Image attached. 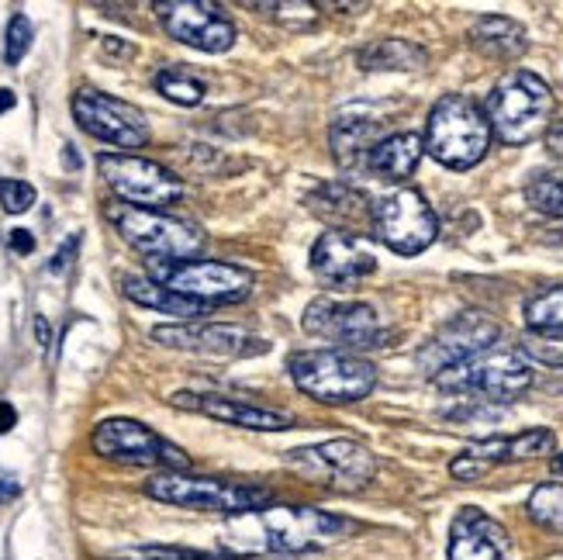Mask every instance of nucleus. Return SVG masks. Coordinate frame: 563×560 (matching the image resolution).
Returning <instances> with one entry per match:
<instances>
[{
	"mask_svg": "<svg viewBox=\"0 0 563 560\" xmlns=\"http://www.w3.org/2000/svg\"><path fill=\"white\" fill-rule=\"evenodd\" d=\"M526 201L553 218H563V169H553V174H536L526 184Z\"/></svg>",
	"mask_w": 563,
	"mask_h": 560,
	"instance_id": "7c9ffc66",
	"label": "nucleus"
},
{
	"mask_svg": "<svg viewBox=\"0 0 563 560\" xmlns=\"http://www.w3.org/2000/svg\"><path fill=\"white\" fill-rule=\"evenodd\" d=\"M18 495H21V484H18V477H11V474H0V505L14 502Z\"/></svg>",
	"mask_w": 563,
	"mask_h": 560,
	"instance_id": "4c0bfd02",
	"label": "nucleus"
},
{
	"mask_svg": "<svg viewBox=\"0 0 563 560\" xmlns=\"http://www.w3.org/2000/svg\"><path fill=\"white\" fill-rule=\"evenodd\" d=\"M18 426V411L11 402H0V432H11Z\"/></svg>",
	"mask_w": 563,
	"mask_h": 560,
	"instance_id": "ea45409f",
	"label": "nucleus"
},
{
	"mask_svg": "<svg viewBox=\"0 0 563 560\" xmlns=\"http://www.w3.org/2000/svg\"><path fill=\"white\" fill-rule=\"evenodd\" d=\"M287 464L294 474L329 492H360L377 474V457L356 440H329L322 447L290 450Z\"/></svg>",
	"mask_w": 563,
	"mask_h": 560,
	"instance_id": "9b49d317",
	"label": "nucleus"
},
{
	"mask_svg": "<svg viewBox=\"0 0 563 560\" xmlns=\"http://www.w3.org/2000/svg\"><path fill=\"white\" fill-rule=\"evenodd\" d=\"M97 169H101V177L108 180L121 205H132L142 211H163L184 198V180L153 160L129 156V153H104L97 156Z\"/></svg>",
	"mask_w": 563,
	"mask_h": 560,
	"instance_id": "1a4fd4ad",
	"label": "nucleus"
},
{
	"mask_svg": "<svg viewBox=\"0 0 563 560\" xmlns=\"http://www.w3.org/2000/svg\"><path fill=\"white\" fill-rule=\"evenodd\" d=\"M156 90L163 97H169L174 105H184V108H194L205 101V84L194 80L190 73L177 69V66H163L156 73Z\"/></svg>",
	"mask_w": 563,
	"mask_h": 560,
	"instance_id": "c756f323",
	"label": "nucleus"
},
{
	"mask_svg": "<svg viewBox=\"0 0 563 560\" xmlns=\"http://www.w3.org/2000/svg\"><path fill=\"white\" fill-rule=\"evenodd\" d=\"M377 129H380V121L374 114H360V108L342 111L332 121V153H335V163L342 169H350V174L363 169L366 166V153H371L374 145L380 142Z\"/></svg>",
	"mask_w": 563,
	"mask_h": 560,
	"instance_id": "412c9836",
	"label": "nucleus"
},
{
	"mask_svg": "<svg viewBox=\"0 0 563 560\" xmlns=\"http://www.w3.org/2000/svg\"><path fill=\"white\" fill-rule=\"evenodd\" d=\"M156 18L177 42L198 48V53H229L235 45L232 18L208 0H159Z\"/></svg>",
	"mask_w": 563,
	"mask_h": 560,
	"instance_id": "dca6fc26",
	"label": "nucleus"
},
{
	"mask_svg": "<svg viewBox=\"0 0 563 560\" xmlns=\"http://www.w3.org/2000/svg\"><path fill=\"white\" fill-rule=\"evenodd\" d=\"M556 450V436L553 429H529L519 436H495V440H481L471 443L467 453L481 457L484 464H508V460H532V457H547Z\"/></svg>",
	"mask_w": 563,
	"mask_h": 560,
	"instance_id": "393cba45",
	"label": "nucleus"
},
{
	"mask_svg": "<svg viewBox=\"0 0 563 560\" xmlns=\"http://www.w3.org/2000/svg\"><path fill=\"white\" fill-rule=\"evenodd\" d=\"M298 392L322 405H353L377 387V367L371 360L339 350H305L287 360Z\"/></svg>",
	"mask_w": 563,
	"mask_h": 560,
	"instance_id": "39448f33",
	"label": "nucleus"
},
{
	"mask_svg": "<svg viewBox=\"0 0 563 560\" xmlns=\"http://www.w3.org/2000/svg\"><path fill=\"white\" fill-rule=\"evenodd\" d=\"M429 53L411 39H377L360 48L356 63L366 73H387V69H419L426 66Z\"/></svg>",
	"mask_w": 563,
	"mask_h": 560,
	"instance_id": "bb28decb",
	"label": "nucleus"
},
{
	"mask_svg": "<svg viewBox=\"0 0 563 560\" xmlns=\"http://www.w3.org/2000/svg\"><path fill=\"white\" fill-rule=\"evenodd\" d=\"M104 218L132 250H139L150 260H194L205 250V232L174 215L142 211L132 205L111 201L104 208Z\"/></svg>",
	"mask_w": 563,
	"mask_h": 560,
	"instance_id": "423d86ee",
	"label": "nucleus"
},
{
	"mask_svg": "<svg viewBox=\"0 0 563 560\" xmlns=\"http://www.w3.org/2000/svg\"><path fill=\"white\" fill-rule=\"evenodd\" d=\"M450 395H481L484 402H516L532 384V367L522 350H487L467 363L432 377Z\"/></svg>",
	"mask_w": 563,
	"mask_h": 560,
	"instance_id": "0eeeda50",
	"label": "nucleus"
},
{
	"mask_svg": "<svg viewBox=\"0 0 563 560\" xmlns=\"http://www.w3.org/2000/svg\"><path fill=\"white\" fill-rule=\"evenodd\" d=\"M426 153V139L415 135V132H395L380 139L371 153H366V169L384 180H405L415 174V166H419Z\"/></svg>",
	"mask_w": 563,
	"mask_h": 560,
	"instance_id": "b1692460",
	"label": "nucleus"
},
{
	"mask_svg": "<svg viewBox=\"0 0 563 560\" xmlns=\"http://www.w3.org/2000/svg\"><path fill=\"white\" fill-rule=\"evenodd\" d=\"M553 471H556V474H563V453H556V457H553Z\"/></svg>",
	"mask_w": 563,
	"mask_h": 560,
	"instance_id": "a18cd8bd",
	"label": "nucleus"
},
{
	"mask_svg": "<svg viewBox=\"0 0 563 560\" xmlns=\"http://www.w3.org/2000/svg\"><path fill=\"white\" fill-rule=\"evenodd\" d=\"M32 39H35L32 21L24 18V14H14L8 21V42H4V59H8V66H18L24 56H29Z\"/></svg>",
	"mask_w": 563,
	"mask_h": 560,
	"instance_id": "2f4dec72",
	"label": "nucleus"
},
{
	"mask_svg": "<svg viewBox=\"0 0 563 560\" xmlns=\"http://www.w3.org/2000/svg\"><path fill=\"white\" fill-rule=\"evenodd\" d=\"M35 205V187L29 180H0V208L8 215H24Z\"/></svg>",
	"mask_w": 563,
	"mask_h": 560,
	"instance_id": "473e14b6",
	"label": "nucleus"
},
{
	"mask_svg": "<svg viewBox=\"0 0 563 560\" xmlns=\"http://www.w3.org/2000/svg\"><path fill=\"white\" fill-rule=\"evenodd\" d=\"M350 529L346 519L311 505H266L246 516H232L229 547L239 553H308Z\"/></svg>",
	"mask_w": 563,
	"mask_h": 560,
	"instance_id": "f257e3e1",
	"label": "nucleus"
},
{
	"mask_svg": "<svg viewBox=\"0 0 563 560\" xmlns=\"http://www.w3.org/2000/svg\"><path fill=\"white\" fill-rule=\"evenodd\" d=\"M526 326L532 336L563 339V287H547L526 301Z\"/></svg>",
	"mask_w": 563,
	"mask_h": 560,
	"instance_id": "cd10ccee",
	"label": "nucleus"
},
{
	"mask_svg": "<svg viewBox=\"0 0 563 560\" xmlns=\"http://www.w3.org/2000/svg\"><path fill=\"white\" fill-rule=\"evenodd\" d=\"M522 353L547 363V367H563V339H547V336H526L522 339Z\"/></svg>",
	"mask_w": 563,
	"mask_h": 560,
	"instance_id": "72a5a7b5",
	"label": "nucleus"
},
{
	"mask_svg": "<svg viewBox=\"0 0 563 560\" xmlns=\"http://www.w3.org/2000/svg\"><path fill=\"white\" fill-rule=\"evenodd\" d=\"M492 121L474 97L446 94L429 111L426 153L450 169H471L492 150Z\"/></svg>",
	"mask_w": 563,
	"mask_h": 560,
	"instance_id": "f03ea898",
	"label": "nucleus"
},
{
	"mask_svg": "<svg viewBox=\"0 0 563 560\" xmlns=\"http://www.w3.org/2000/svg\"><path fill=\"white\" fill-rule=\"evenodd\" d=\"M374 235L398 256L426 253L439 235V218L419 190H390L374 205Z\"/></svg>",
	"mask_w": 563,
	"mask_h": 560,
	"instance_id": "f8f14e48",
	"label": "nucleus"
},
{
	"mask_svg": "<svg viewBox=\"0 0 563 560\" xmlns=\"http://www.w3.org/2000/svg\"><path fill=\"white\" fill-rule=\"evenodd\" d=\"M498 339H501V326L492 319V315L460 311L419 350V367L429 377H435V374L456 367V363H467L487 350H495Z\"/></svg>",
	"mask_w": 563,
	"mask_h": 560,
	"instance_id": "ddd939ff",
	"label": "nucleus"
},
{
	"mask_svg": "<svg viewBox=\"0 0 563 560\" xmlns=\"http://www.w3.org/2000/svg\"><path fill=\"white\" fill-rule=\"evenodd\" d=\"M471 45L481 56L498 59V63H516L526 48H529V35L519 21H511L505 14H487L477 18L471 29Z\"/></svg>",
	"mask_w": 563,
	"mask_h": 560,
	"instance_id": "5701e85b",
	"label": "nucleus"
},
{
	"mask_svg": "<svg viewBox=\"0 0 563 560\" xmlns=\"http://www.w3.org/2000/svg\"><path fill=\"white\" fill-rule=\"evenodd\" d=\"M526 513H529V519L536 526H543L547 532H556V537H563V484L560 481L540 484V488L529 495Z\"/></svg>",
	"mask_w": 563,
	"mask_h": 560,
	"instance_id": "c85d7f7f",
	"label": "nucleus"
},
{
	"mask_svg": "<svg viewBox=\"0 0 563 560\" xmlns=\"http://www.w3.org/2000/svg\"><path fill=\"white\" fill-rule=\"evenodd\" d=\"M104 48H108V53H121V56H132V45H125V42H114V39H104Z\"/></svg>",
	"mask_w": 563,
	"mask_h": 560,
	"instance_id": "c03bdc74",
	"label": "nucleus"
},
{
	"mask_svg": "<svg viewBox=\"0 0 563 560\" xmlns=\"http://www.w3.org/2000/svg\"><path fill=\"white\" fill-rule=\"evenodd\" d=\"M311 208L325 218L329 226H335L339 232H356L371 226L374 229V208L366 205V198L360 190L346 187V184H325L311 194Z\"/></svg>",
	"mask_w": 563,
	"mask_h": 560,
	"instance_id": "4be33fe9",
	"label": "nucleus"
},
{
	"mask_svg": "<svg viewBox=\"0 0 563 560\" xmlns=\"http://www.w3.org/2000/svg\"><path fill=\"white\" fill-rule=\"evenodd\" d=\"M150 498L194 513H222V516H246L256 508L271 505V488L263 484H242L222 477H194L187 471H156L142 488Z\"/></svg>",
	"mask_w": 563,
	"mask_h": 560,
	"instance_id": "20e7f679",
	"label": "nucleus"
},
{
	"mask_svg": "<svg viewBox=\"0 0 563 560\" xmlns=\"http://www.w3.org/2000/svg\"><path fill=\"white\" fill-rule=\"evenodd\" d=\"M301 326L308 336L329 339L339 353L350 350H371L380 343V319L371 305L363 301H339V298H314L305 315Z\"/></svg>",
	"mask_w": 563,
	"mask_h": 560,
	"instance_id": "2eb2a0df",
	"label": "nucleus"
},
{
	"mask_svg": "<svg viewBox=\"0 0 563 560\" xmlns=\"http://www.w3.org/2000/svg\"><path fill=\"white\" fill-rule=\"evenodd\" d=\"M73 118H77V125L87 135L111 142L118 150H142L150 142V121H145V114L135 105L104 90L84 87L73 94Z\"/></svg>",
	"mask_w": 563,
	"mask_h": 560,
	"instance_id": "4468645a",
	"label": "nucleus"
},
{
	"mask_svg": "<svg viewBox=\"0 0 563 560\" xmlns=\"http://www.w3.org/2000/svg\"><path fill=\"white\" fill-rule=\"evenodd\" d=\"M311 271L325 287H356L377 271V253L363 235L329 229L311 246Z\"/></svg>",
	"mask_w": 563,
	"mask_h": 560,
	"instance_id": "f3484780",
	"label": "nucleus"
},
{
	"mask_svg": "<svg viewBox=\"0 0 563 560\" xmlns=\"http://www.w3.org/2000/svg\"><path fill=\"white\" fill-rule=\"evenodd\" d=\"M63 166H66V169H80L77 145H63Z\"/></svg>",
	"mask_w": 563,
	"mask_h": 560,
	"instance_id": "a19ab883",
	"label": "nucleus"
},
{
	"mask_svg": "<svg viewBox=\"0 0 563 560\" xmlns=\"http://www.w3.org/2000/svg\"><path fill=\"white\" fill-rule=\"evenodd\" d=\"M547 145L553 156H563V121H553L550 132H547Z\"/></svg>",
	"mask_w": 563,
	"mask_h": 560,
	"instance_id": "58836bf2",
	"label": "nucleus"
},
{
	"mask_svg": "<svg viewBox=\"0 0 563 560\" xmlns=\"http://www.w3.org/2000/svg\"><path fill=\"white\" fill-rule=\"evenodd\" d=\"M553 105V90L543 77H536L529 69H511L487 94L484 114L505 145H526L550 132Z\"/></svg>",
	"mask_w": 563,
	"mask_h": 560,
	"instance_id": "7ed1b4c3",
	"label": "nucleus"
},
{
	"mask_svg": "<svg viewBox=\"0 0 563 560\" xmlns=\"http://www.w3.org/2000/svg\"><path fill=\"white\" fill-rule=\"evenodd\" d=\"M450 560H511L505 526L474 505L460 508L450 529Z\"/></svg>",
	"mask_w": 563,
	"mask_h": 560,
	"instance_id": "aec40b11",
	"label": "nucleus"
},
{
	"mask_svg": "<svg viewBox=\"0 0 563 560\" xmlns=\"http://www.w3.org/2000/svg\"><path fill=\"white\" fill-rule=\"evenodd\" d=\"M153 339L169 350H187V353H205V356H253L263 353L266 343L250 336L239 326L222 322H180V326H156Z\"/></svg>",
	"mask_w": 563,
	"mask_h": 560,
	"instance_id": "a211bd4d",
	"label": "nucleus"
},
{
	"mask_svg": "<svg viewBox=\"0 0 563 560\" xmlns=\"http://www.w3.org/2000/svg\"><path fill=\"white\" fill-rule=\"evenodd\" d=\"M11 250H14V253H21V256H29V253L35 250L32 232H29V229H14V232H11Z\"/></svg>",
	"mask_w": 563,
	"mask_h": 560,
	"instance_id": "e433bc0d",
	"label": "nucleus"
},
{
	"mask_svg": "<svg viewBox=\"0 0 563 560\" xmlns=\"http://www.w3.org/2000/svg\"><path fill=\"white\" fill-rule=\"evenodd\" d=\"M18 105V97H14V90H8V87H0V114L4 111H11Z\"/></svg>",
	"mask_w": 563,
	"mask_h": 560,
	"instance_id": "37998d69",
	"label": "nucleus"
},
{
	"mask_svg": "<svg viewBox=\"0 0 563 560\" xmlns=\"http://www.w3.org/2000/svg\"><path fill=\"white\" fill-rule=\"evenodd\" d=\"M121 290H125L129 301H135L142 308H153L159 315H184V319H198V315H208V308H211L205 301H194L187 295H177V290H169V287L156 284L150 277H135V274L121 277Z\"/></svg>",
	"mask_w": 563,
	"mask_h": 560,
	"instance_id": "a878e982",
	"label": "nucleus"
},
{
	"mask_svg": "<svg viewBox=\"0 0 563 560\" xmlns=\"http://www.w3.org/2000/svg\"><path fill=\"white\" fill-rule=\"evenodd\" d=\"M35 336H38V347H48V343H53V332H48V322L42 319V315L35 319Z\"/></svg>",
	"mask_w": 563,
	"mask_h": 560,
	"instance_id": "79ce46f5",
	"label": "nucleus"
},
{
	"mask_svg": "<svg viewBox=\"0 0 563 560\" xmlns=\"http://www.w3.org/2000/svg\"><path fill=\"white\" fill-rule=\"evenodd\" d=\"M77 246H80V235H73L66 246L53 256V263H48V274H56V271H63V266H69V256L77 253Z\"/></svg>",
	"mask_w": 563,
	"mask_h": 560,
	"instance_id": "c9c22d12",
	"label": "nucleus"
},
{
	"mask_svg": "<svg viewBox=\"0 0 563 560\" xmlns=\"http://www.w3.org/2000/svg\"><path fill=\"white\" fill-rule=\"evenodd\" d=\"M90 447L97 457L114 460V464H129V468H156V471L190 468V457L177 443L163 440L159 432L142 426L139 419H104L93 429Z\"/></svg>",
	"mask_w": 563,
	"mask_h": 560,
	"instance_id": "9d476101",
	"label": "nucleus"
},
{
	"mask_svg": "<svg viewBox=\"0 0 563 560\" xmlns=\"http://www.w3.org/2000/svg\"><path fill=\"white\" fill-rule=\"evenodd\" d=\"M487 471H492V464H484L481 457H474V453H467L463 450L453 464H450V474L456 477V481H481Z\"/></svg>",
	"mask_w": 563,
	"mask_h": 560,
	"instance_id": "f704fd0d",
	"label": "nucleus"
},
{
	"mask_svg": "<svg viewBox=\"0 0 563 560\" xmlns=\"http://www.w3.org/2000/svg\"><path fill=\"white\" fill-rule=\"evenodd\" d=\"M174 408L184 411H198V416H208L214 422H225V426H239V429H256V432H280L290 429L294 419L284 416V411L274 408H260L250 402H239L229 395H194V392H177L169 398Z\"/></svg>",
	"mask_w": 563,
	"mask_h": 560,
	"instance_id": "6ab92c4d",
	"label": "nucleus"
},
{
	"mask_svg": "<svg viewBox=\"0 0 563 560\" xmlns=\"http://www.w3.org/2000/svg\"><path fill=\"white\" fill-rule=\"evenodd\" d=\"M150 281L205 305H235L253 295V274L222 260H150Z\"/></svg>",
	"mask_w": 563,
	"mask_h": 560,
	"instance_id": "6e6552de",
	"label": "nucleus"
}]
</instances>
